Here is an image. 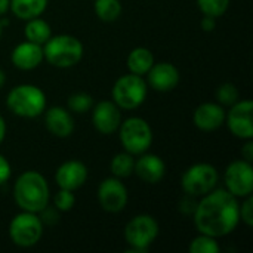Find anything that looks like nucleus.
Instances as JSON below:
<instances>
[{"mask_svg": "<svg viewBox=\"0 0 253 253\" xmlns=\"http://www.w3.org/2000/svg\"><path fill=\"white\" fill-rule=\"evenodd\" d=\"M6 107L18 117L36 119L46 110V95L34 84H18L9 90L6 96Z\"/></svg>", "mask_w": 253, "mask_h": 253, "instance_id": "3", "label": "nucleus"}, {"mask_svg": "<svg viewBox=\"0 0 253 253\" xmlns=\"http://www.w3.org/2000/svg\"><path fill=\"white\" fill-rule=\"evenodd\" d=\"M43 59V47L28 40L16 44L10 53V61L13 67L22 71H31L37 68Z\"/></svg>", "mask_w": 253, "mask_h": 253, "instance_id": "19", "label": "nucleus"}, {"mask_svg": "<svg viewBox=\"0 0 253 253\" xmlns=\"http://www.w3.org/2000/svg\"><path fill=\"white\" fill-rule=\"evenodd\" d=\"M193 123L203 132H213L225 123V110L218 102H203L194 110Z\"/></svg>", "mask_w": 253, "mask_h": 253, "instance_id": "16", "label": "nucleus"}, {"mask_svg": "<svg viewBox=\"0 0 253 253\" xmlns=\"http://www.w3.org/2000/svg\"><path fill=\"white\" fill-rule=\"evenodd\" d=\"M4 83H6V73L0 68V89L4 86Z\"/></svg>", "mask_w": 253, "mask_h": 253, "instance_id": "37", "label": "nucleus"}, {"mask_svg": "<svg viewBox=\"0 0 253 253\" xmlns=\"http://www.w3.org/2000/svg\"><path fill=\"white\" fill-rule=\"evenodd\" d=\"M240 98V93H239V89L234 83H222L218 90H216V99H218V104H221L222 107H231L233 104H236Z\"/></svg>", "mask_w": 253, "mask_h": 253, "instance_id": "28", "label": "nucleus"}, {"mask_svg": "<svg viewBox=\"0 0 253 253\" xmlns=\"http://www.w3.org/2000/svg\"><path fill=\"white\" fill-rule=\"evenodd\" d=\"M87 176H89V170L83 162L67 160L56 169L55 181L59 188L76 191L84 185V182L87 181Z\"/></svg>", "mask_w": 253, "mask_h": 253, "instance_id": "14", "label": "nucleus"}, {"mask_svg": "<svg viewBox=\"0 0 253 253\" xmlns=\"http://www.w3.org/2000/svg\"><path fill=\"white\" fill-rule=\"evenodd\" d=\"M43 236V222L37 213L25 212L15 215L9 224V237L18 248H33Z\"/></svg>", "mask_w": 253, "mask_h": 253, "instance_id": "8", "label": "nucleus"}, {"mask_svg": "<svg viewBox=\"0 0 253 253\" xmlns=\"http://www.w3.org/2000/svg\"><path fill=\"white\" fill-rule=\"evenodd\" d=\"M127 188L116 176L105 178L98 187V202L108 213H119L127 205Z\"/></svg>", "mask_w": 253, "mask_h": 253, "instance_id": "12", "label": "nucleus"}, {"mask_svg": "<svg viewBox=\"0 0 253 253\" xmlns=\"http://www.w3.org/2000/svg\"><path fill=\"white\" fill-rule=\"evenodd\" d=\"M230 1L231 0H197V4L203 15L219 18L228 10Z\"/></svg>", "mask_w": 253, "mask_h": 253, "instance_id": "27", "label": "nucleus"}, {"mask_svg": "<svg viewBox=\"0 0 253 253\" xmlns=\"http://www.w3.org/2000/svg\"><path fill=\"white\" fill-rule=\"evenodd\" d=\"M133 168H135L133 154H130L127 151H122V153L116 154L110 163V170H111L113 176H116L119 179L130 176L133 173Z\"/></svg>", "mask_w": 253, "mask_h": 253, "instance_id": "23", "label": "nucleus"}, {"mask_svg": "<svg viewBox=\"0 0 253 253\" xmlns=\"http://www.w3.org/2000/svg\"><path fill=\"white\" fill-rule=\"evenodd\" d=\"M93 127L102 135L114 133L122 123V111L114 101H99L92 107Z\"/></svg>", "mask_w": 253, "mask_h": 253, "instance_id": "13", "label": "nucleus"}, {"mask_svg": "<svg viewBox=\"0 0 253 253\" xmlns=\"http://www.w3.org/2000/svg\"><path fill=\"white\" fill-rule=\"evenodd\" d=\"M6 130H7V127H6V122H4V119L1 117V114H0V144L4 141V138H6Z\"/></svg>", "mask_w": 253, "mask_h": 253, "instance_id": "35", "label": "nucleus"}, {"mask_svg": "<svg viewBox=\"0 0 253 253\" xmlns=\"http://www.w3.org/2000/svg\"><path fill=\"white\" fill-rule=\"evenodd\" d=\"M154 64V55L147 47H135L127 55V68L132 74L145 76Z\"/></svg>", "mask_w": 253, "mask_h": 253, "instance_id": "21", "label": "nucleus"}, {"mask_svg": "<svg viewBox=\"0 0 253 253\" xmlns=\"http://www.w3.org/2000/svg\"><path fill=\"white\" fill-rule=\"evenodd\" d=\"M179 80V70L170 62H154L147 73L148 86L156 92H170L178 86Z\"/></svg>", "mask_w": 253, "mask_h": 253, "instance_id": "15", "label": "nucleus"}, {"mask_svg": "<svg viewBox=\"0 0 253 253\" xmlns=\"http://www.w3.org/2000/svg\"><path fill=\"white\" fill-rule=\"evenodd\" d=\"M67 107L74 114H84L93 107V98L86 92H77L68 96Z\"/></svg>", "mask_w": 253, "mask_h": 253, "instance_id": "26", "label": "nucleus"}, {"mask_svg": "<svg viewBox=\"0 0 253 253\" xmlns=\"http://www.w3.org/2000/svg\"><path fill=\"white\" fill-rule=\"evenodd\" d=\"M133 173H136V176L147 184H159L165 178L166 165L162 157L145 151L139 154L138 160H135Z\"/></svg>", "mask_w": 253, "mask_h": 253, "instance_id": "18", "label": "nucleus"}, {"mask_svg": "<svg viewBox=\"0 0 253 253\" xmlns=\"http://www.w3.org/2000/svg\"><path fill=\"white\" fill-rule=\"evenodd\" d=\"M239 213H240V221L245 222V225L248 227H252L253 225V197L252 194L245 197V200L242 202L240 205V209H239Z\"/></svg>", "mask_w": 253, "mask_h": 253, "instance_id": "30", "label": "nucleus"}, {"mask_svg": "<svg viewBox=\"0 0 253 253\" xmlns=\"http://www.w3.org/2000/svg\"><path fill=\"white\" fill-rule=\"evenodd\" d=\"M24 36H25V40L43 46L50 39L52 28L44 19H42L40 16H36L27 21L24 27Z\"/></svg>", "mask_w": 253, "mask_h": 253, "instance_id": "22", "label": "nucleus"}, {"mask_svg": "<svg viewBox=\"0 0 253 253\" xmlns=\"http://www.w3.org/2000/svg\"><path fill=\"white\" fill-rule=\"evenodd\" d=\"M219 181V173L216 168L211 163H196L190 166L182 178L181 187L187 196L202 197L216 188Z\"/></svg>", "mask_w": 253, "mask_h": 253, "instance_id": "9", "label": "nucleus"}, {"mask_svg": "<svg viewBox=\"0 0 253 253\" xmlns=\"http://www.w3.org/2000/svg\"><path fill=\"white\" fill-rule=\"evenodd\" d=\"M159 222L147 213L133 216L125 227V240L129 246L127 253H145L159 237Z\"/></svg>", "mask_w": 253, "mask_h": 253, "instance_id": "5", "label": "nucleus"}, {"mask_svg": "<svg viewBox=\"0 0 253 253\" xmlns=\"http://www.w3.org/2000/svg\"><path fill=\"white\" fill-rule=\"evenodd\" d=\"M119 139L125 151L139 156L153 144V130L147 120L142 117H129L119 126Z\"/></svg>", "mask_w": 253, "mask_h": 253, "instance_id": "6", "label": "nucleus"}, {"mask_svg": "<svg viewBox=\"0 0 253 253\" xmlns=\"http://www.w3.org/2000/svg\"><path fill=\"white\" fill-rule=\"evenodd\" d=\"M242 157H243V160H246V162H251V163H252V160H253L252 139H246V144H245V145H243V148H242Z\"/></svg>", "mask_w": 253, "mask_h": 253, "instance_id": "34", "label": "nucleus"}, {"mask_svg": "<svg viewBox=\"0 0 253 253\" xmlns=\"http://www.w3.org/2000/svg\"><path fill=\"white\" fill-rule=\"evenodd\" d=\"M42 47L43 58L56 68H71L83 58V43L71 34L50 36Z\"/></svg>", "mask_w": 253, "mask_h": 253, "instance_id": "4", "label": "nucleus"}, {"mask_svg": "<svg viewBox=\"0 0 253 253\" xmlns=\"http://www.w3.org/2000/svg\"><path fill=\"white\" fill-rule=\"evenodd\" d=\"M7 24V21H4V19H0V37H1V34H3V27Z\"/></svg>", "mask_w": 253, "mask_h": 253, "instance_id": "38", "label": "nucleus"}, {"mask_svg": "<svg viewBox=\"0 0 253 253\" xmlns=\"http://www.w3.org/2000/svg\"><path fill=\"white\" fill-rule=\"evenodd\" d=\"M225 190L237 199H245L253 193V168L251 162L236 160L230 163L224 175Z\"/></svg>", "mask_w": 253, "mask_h": 253, "instance_id": "10", "label": "nucleus"}, {"mask_svg": "<svg viewBox=\"0 0 253 253\" xmlns=\"http://www.w3.org/2000/svg\"><path fill=\"white\" fill-rule=\"evenodd\" d=\"M240 203L225 188H213L202 196L194 209V225L199 233L221 239L231 234L240 222Z\"/></svg>", "mask_w": 253, "mask_h": 253, "instance_id": "1", "label": "nucleus"}, {"mask_svg": "<svg viewBox=\"0 0 253 253\" xmlns=\"http://www.w3.org/2000/svg\"><path fill=\"white\" fill-rule=\"evenodd\" d=\"M74 203H76L74 191L59 188V191L53 196V208L58 209V212H68V211H71L74 208Z\"/></svg>", "mask_w": 253, "mask_h": 253, "instance_id": "29", "label": "nucleus"}, {"mask_svg": "<svg viewBox=\"0 0 253 253\" xmlns=\"http://www.w3.org/2000/svg\"><path fill=\"white\" fill-rule=\"evenodd\" d=\"M40 213H42V216H40L42 222H43V224H47V225L56 224V222H58V219H59L58 209H55V208L49 209V208L46 206V208H44V209H43Z\"/></svg>", "mask_w": 253, "mask_h": 253, "instance_id": "31", "label": "nucleus"}, {"mask_svg": "<svg viewBox=\"0 0 253 253\" xmlns=\"http://www.w3.org/2000/svg\"><path fill=\"white\" fill-rule=\"evenodd\" d=\"M219 251L221 248H219L218 239L202 234V233L197 237H194L188 245L190 253H219Z\"/></svg>", "mask_w": 253, "mask_h": 253, "instance_id": "25", "label": "nucleus"}, {"mask_svg": "<svg viewBox=\"0 0 253 253\" xmlns=\"http://www.w3.org/2000/svg\"><path fill=\"white\" fill-rule=\"evenodd\" d=\"M47 6V0H9V9L19 19L28 21L40 16Z\"/></svg>", "mask_w": 253, "mask_h": 253, "instance_id": "20", "label": "nucleus"}, {"mask_svg": "<svg viewBox=\"0 0 253 253\" xmlns=\"http://www.w3.org/2000/svg\"><path fill=\"white\" fill-rule=\"evenodd\" d=\"M13 199L21 211L40 213L49 206L50 200V190L46 178L36 170L21 173L13 185Z\"/></svg>", "mask_w": 253, "mask_h": 253, "instance_id": "2", "label": "nucleus"}, {"mask_svg": "<svg viewBox=\"0 0 253 253\" xmlns=\"http://www.w3.org/2000/svg\"><path fill=\"white\" fill-rule=\"evenodd\" d=\"M9 10V0H0V16Z\"/></svg>", "mask_w": 253, "mask_h": 253, "instance_id": "36", "label": "nucleus"}, {"mask_svg": "<svg viewBox=\"0 0 253 253\" xmlns=\"http://www.w3.org/2000/svg\"><path fill=\"white\" fill-rule=\"evenodd\" d=\"M12 175V168H10V163L7 162V159L4 156L0 154V185H3L4 182L9 181Z\"/></svg>", "mask_w": 253, "mask_h": 253, "instance_id": "32", "label": "nucleus"}, {"mask_svg": "<svg viewBox=\"0 0 253 253\" xmlns=\"http://www.w3.org/2000/svg\"><path fill=\"white\" fill-rule=\"evenodd\" d=\"M200 25H202V30L203 31H213L215 27H216V18L203 15V18L200 21Z\"/></svg>", "mask_w": 253, "mask_h": 253, "instance_id": "33", "label": "nucleus"}, {"mask_svg": "<svg viewBox=\"0 0 253 253\" xmlns=\"http://www.w3.org/2000/svg\"><path fill=\"white\" fill-rule=\"evenodd\" d=\"M93 9L101 21L114 22L120 18L123 6L120 0H95Z\"/></svg>", "mask_w": 253, "mask_h": 253, "instance_id": "24", "label": "nucleus"}, {"mask_svg": "<svg viewBox=\"0 0 253 253\" xmlns=\"http://www.w3.org/2000/svg\"><path fill=\"white\" fill-rule=\"evenodd\" d=\"M44 126L49 133L56 138H68L73 135L76 123L70 110L64 107H50L44 110Z\"/></svg>", "mask_w": 253, "mask_h": 253, "instance_id": "17", "label": "nucleus"}, {"mask_svg": "<svg viewBox=\"0 0 253 253\" xmlns=\"http://www.w3.org/2000/svg\"><path fill=\"white\" fill-rule=\"evenodd\" d=\"M253 102L239 99L225 113V123L230 132L239 139H253Z\"/></svg>", "mask_w": 253, "mask_h": 253, "instance_id": "11", "label": "nucleus"}, {"mask_svg": "<svg viewBox=\"0 0 253 253\" xmlns=\"http://www.w3.org/2000/svg\"><path fill=\"white\" fill-rule=\"evenodd\" d=\"M148 93L147 82L138 74H125L113 86V101L120 110H135L144 104Z\"/></svg>", "mask_w": 253, "mask_h": 253, "instance_id": "7", "label": "nucleus"}]
</instances>
